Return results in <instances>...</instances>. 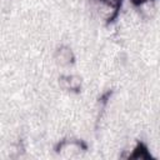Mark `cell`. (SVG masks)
Listing matches in <instances>:
<instances>
[{"label":"cell","instance_id":"obj_1","mask_svg":"<svg viewBox=\"0 0 160 160\" xmlns=\"http://www.w3.org/2000/svg\"><path fill=\"white\" fill-rule=\"evenodd\" d=\"M55 60L58 64L65 66V65H69L74 60V55H72V51L68 48V46H61L56 50L55 52Z\"/></svg>","mask_w":160,"mask_h":160},{"label":"cell","instance_id":"obj_2","mask_svg":"<svg viewBox=\"0 0 160 160\" xmlns=\"http://www.w3.org/2000/svg\"><path fill=\"white\" fill-rule=\"evenodd\" d=\"M61 82H62V86L68 90H78L80 88L81 80L75 75H68L61 79Z\"/></svg>","mask_w":160,"mask_h":160},{"label":"cell","instance_id":"obj_3","mask_svg":"<svg viewBox=\"0 0 160 160\" xmlns=\"http://www.w3.org/2000/svg\"><path fill=\"white\" fill-rule=\"evenodd\" d=\"M99 1L102 2L104 5H106L108 8H110L114 11V14L120 9L121 2H122V0H99Z\"/></svg>","mask_w":160,"mask_h":160},{"label":"cell","instance_id":"obj_4","mask_svg":"<svg viewBox=\"0 0 160 160\" xmlns=\"http://www.w3.org/2000/svg\"><path fill=\"white\" fill-rule=\"evenodd\" d=\"M134 5H145V4H148V2H150V1H154V0H130Z\"/></svg>","mask_w":160,"mask_h":160}]
</instances>
